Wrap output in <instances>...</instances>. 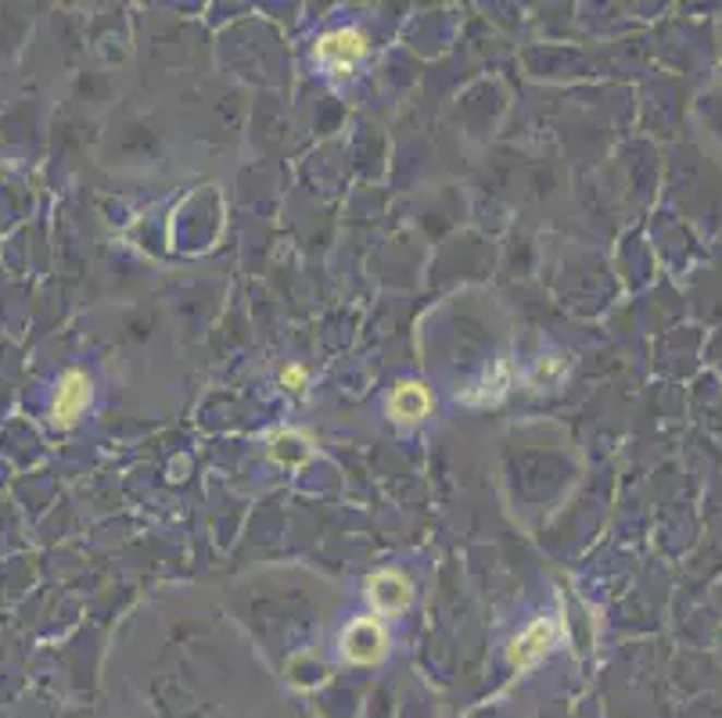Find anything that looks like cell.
Segmentation results:
<instances>
[{"instance_id": "cell-1", "label": "cell", "mask_w": 722, "mask_h": 718, "mask_svg": "<svg viewBox=\"0 0 722 718\" xmlns=\"http://www.w3.org/2000/svg\"><path fill=\"white\" fill-rule=\"evenodd\" d=\"M341 658L349 665H382L388 658V629L377 618H357L341 633Z\"/></svg>"}, {"instance_id": "cell-2", "label": "cell", "mask_w": 722, "mask_h": 718, "mask_svg": "<svg viewBox=\"0 0 722 718\" xmlns=\"http://www.w3.org/2000/svg\"><path fill=\"white\" fill-rule=\"evenodd\" d=\"M316 61L335 72V76H349L357 69V61L366 55V36L360 29H332L316 40Z\"/></svg>"}, {"instance_id": "cell-3", "label": "cell", "mask_w": 722, "mask_h": 718, "mask_svg": "<svg viewBox=\"0 0 722 718\" xmlns=\"http://www.w3.org/2000/svg\"><path fill=\"white\" fill-rule=\"evenodd\" d=\"M366 603L374 608V614L382 618H396L413 603V586L410 578H402L399 572H377L366 578Z\"/></svg>"}, {"instance_id": "cell-4", "label": "cell", "mask_w": 722, "mask_h": 718, "mask_svg": "<svg viewBox=\"0 0 722 718\" xmlns=\"http://www.w3.org/2000/svg\"><path fill=\"white\" fill-rule=\"evenodd\" d=\"M557 633H561V629H557L554 618H536V622L510 643V650H507L510 665L518 668V672H529V668H536L546 658V650L554 647Z\"/></svg>"}, {"instance_id": "cell-5", "label": "cell", "mask_w": 722, "mask_h": 718, "mask_svg": "<svg viewBox=\"0 0 722 718\" xmlns=\"http://www.w3.org/2000/svg\"><path fill=\"white\" fill-rule=\"evenodd\" d=\"M91 399H94V388H91V378L83 374V370H69V374H61L58 392H55V406H51L55 424L72 428L83 417V410L91 406Z\"/></svg>"}, {"instance_id": "cell-6", "label": "cell", "mask_w": 722, "mask_h": 718, "mask_svg": "<svg viewBox=\"0 0 722 718\" xmlns=\"http://www.w3.org/2000/svg\"><path fill=\"white\" fill-rule=\"evenodd\" d=\"M432 406H435L432 392H428L421 381H399L388 395L385 410L396 424H421V420L432 414Z\"/></svg>"}, {"instance_id": "cell-7", "label": "cell", "mask_w": 722, "mask_h": 718, "mask_svg": "<svg viewBox=\"0 0 722 718\" xmlns=\"http://www.w3.org/2000/svg\"><path fill=\"white\" fill-rule=\"evenodd\" d=\"M270 456L280 464H288V467H299L313 456V445L305 442L302 435H296V431H280V435L270 439Z\"/></svg>"}, {"instance_id": "cell-8", "label": "cell", "mask_w": 722, "mask_h": 718, "mask_svg": "<svg viewBox=\"0 0 722 718\" xmlns=\"http://www.w3.org/2000/svg\"><path fill=\"white\" fill-rule=\"evenodd\" d=\"M510 385V374H507V363H496L493 378H485L479 392H464V403H474V406H485V403H500L504 392Z\"/></svg>"}, {"instance_id": "cell-9", "label": "cell", "mask_w": 722, "mask_h": 718, "mask_svg": "<svg viewBox=\"0 0 722 718\" xmlns=\"http://www.w3.org/2000/svg\"><path fill=\"white\" fill-rule=\"evenodd\" d=\"M280 385H285L288 392L302 395L305 385H310V374H305V367H302V363H288L285 370H280Z\"/></svg>"}]
</instances>
